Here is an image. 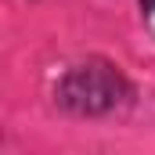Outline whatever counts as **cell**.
I'll list each match as a JSON object with an SVG mask.
<instances>
[{"label":"cell","instance_id":"1","mask_svg":"<svg viewBox=\"0 0 155 155\" xmlns=\"http://www.w3.org/2000/svg\"><path fill=\"white\" fill-rule=\"evenodd\" d=\"M137 87L116 61L90 54L72 61L54 83V105L72 119H108L134 108Z\"/></svg>","mask_w":155,"mask_h":155},{"label":"cell","instance_id":"2","mask_svg":"<svg viewBox=\"0 0 155 155\" xmlns=\"http://www.w3.org/2000/svg\"><path fill=\"white\" fill-rule=\"evenodd\" d=\"M141 11L144 15H155V0H141Z\"/></svg>","mask_w":155,"mask_h":155}]
</instances>
